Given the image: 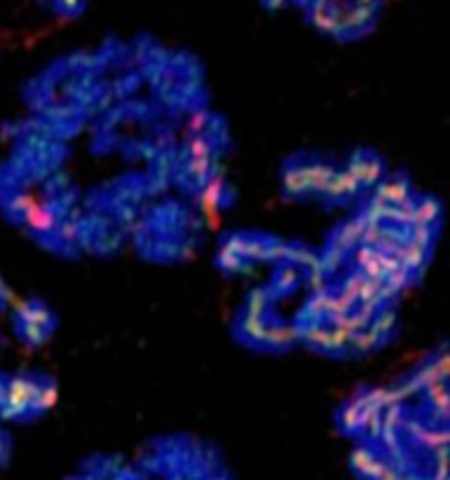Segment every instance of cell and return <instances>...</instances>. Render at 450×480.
Here are the masks:
<instances>
[{"mask_svg":"<svg viewBox=\"0 0 450 480\" xmlns=\"http://www.w3.org/2000/svg\"><path fill=\"white\" fill-rule=\"evenodd\" d=\"M54 8H57L61 15L73 17V15H78V12H83L85 0H54Z\"/></svg>","mask_w":450,"mask_h":480,"instance_id":"1","label":"cell"},{"mask_svg":"<svg viewBox=\"0 0 450 480\" xmlns=\"http://www.w3.org/2000/svg\"><path fill=\"white\" fill-rule=\"evenodd\" d=\"M265 5H268V8H282L284 3H289V0H263Z\"/></svg>","mask_w":450,"mask_h":480,"instance_id":"2","label":"cell"}]
</instances>
